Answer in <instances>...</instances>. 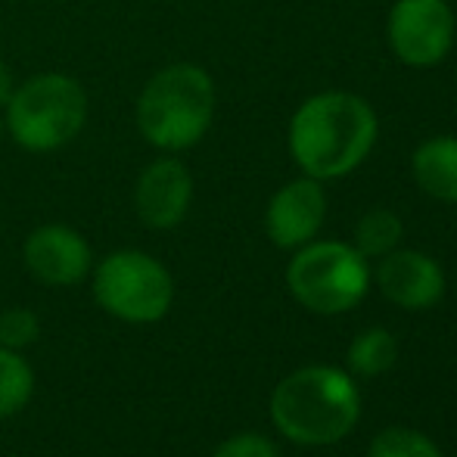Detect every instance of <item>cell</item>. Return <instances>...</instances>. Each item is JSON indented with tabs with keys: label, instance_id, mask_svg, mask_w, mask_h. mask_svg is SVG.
<instances>
[{
	"label": "cell",
	"instance_id": "9a60e30c",
	"mask_svg": "<svg viewBox=\"0 0 457 457\" xmlns=\"http://www.w3.org/2000/svg\"><path fill=\"white\" fill-rule=\"evenodd\" d=\"M402 218L389 209H373L367 212L361 221L355 224V243L352 246L364 255V259H383L402 243Z\"/></svg>",
	"mask_w": 457,
	"mask_h": 457
},
{
	"label": "cell",
	"instance_id": "8fae6325",
	"mask_svg": "<svg viewBox=\"0 0 457 457\" xmlns=\"http://www.w3.org/2000/svg\"><path fill=\"white\" fill-rule=\"evenodd\" d=\"M327 215L324 187L314 178H299L271 196L265 212V230L274 246L299 249L314 240Z\"/></svg>",
	"mask_w": 457,
	"mask_h": 457
},
{
	"label": "cell",
	"instance_id": "6da1fadb",
	"mask_svg": "<svg viewBox=\"0 0 457 457\" xmlns=\"http://www.w3.org/2000/svg\"><path fill=\"white\" fill-rule=\"evenodd\" d=\"M377 115L361 96L327 91L305 100L289 121V153L314 181L345 178L373 150Z\"/></svg>",
	"mask_w": 457,
	"mask_h": 457
},
{
	"label": "cell",
	"instance_id": "7a4b0ae2",
	"mask_svg": "<svg viewBox=\"0 0 457 457\" xmlns=\"http://www.w3.org/2000/svg\"><path fill=\"white\" fill-rule=\"evenodd\" d=\"M361 420V392L345 370L308 364L271 392V423L293 445L324 448L343 442Z\"/></svg>",
	"mask_w": 457,
	"mask_h": 457
},
{
	"label": "cell",
	"instance_id": "30bf717a",
	"mask_svg": "<svg viewBox=\"0 0 457 457\" xmlns=\"http://www.w3.org/2000/svg\"><path fill=\"white\" fill-rule=\"evenodd\" d=\"M193 203V178L184 162L165 156L150 162L134 187V205L146 228L171 230L187 218Z\"/></svg>",
	"mask_w": 457,
	"mask_h": 457
},
{
	"label": "cell",
	"instance_id": "4fadbf2b",
	"mask_svg": "<svg viewBox=\"0 0 457 457\" xmlns=\"http://www.w3.org/2000/svg\"><path fill=\"white\" fill-rule=\"evenodd\" d=\"M349 370L358 377H379V373L392 370L398 361V343L389 330L383 327H370V330L358 333L349 345Z\"/></svg>",
	"mask_w": 457,
	"mask_h": 457
},
{
	"label": "cell",
	"instance_id": "ba28073f",
	"mask_svg": "<svg viewBox=\"0 0 457 457\" xmlns=\"http://www.w3.org/2000/svg\"><path fill=\"white\" fill-rule=\"evenodd\" d=\"M29 274L44 287H75L94 271V253L87 240L69 224H41L22 246Z\"/></svg>",
	"mask_w": 457,
	"mask_h": 457
},
{
	"label": "cell",
	"instance_id": "8992f818",
	"mask_svg": "<svg viewBox=\"0 0 457 457\" xmlns=\"http://www.w3.org/2000/svg\"><path fill=\"white\" fill-rule=\"evenodd\" d=\"M94 299L125 324H156L171 312L175 280L169 268L140 249H119L94 268Z\"/></svg>",
	"mask_w": 457,
	"mask_h": 457
},
{
	"label": "cell",
	"instance_id": "e0dca14e",
	"mask_svg": "<svg viewBox=\"0 0 457 457\" xmlns=\"http://www.w3.org/2000/svg\"><path fill=\"white\" fill-rule=\"evenodd\" d=\"M41 337V320L31 308H6L0 314V349L22 352L37 343Z\"/></svg>",
	"mask_w": 457,
	"mask_h": 457
},
{
	"label": "cell",
	"instance_id": "277c9868",
	"mask_svg": "<svg viewBox=\"0 0 457 457\" xmlns=\"http://www.w3.org/2000/svg\"><path fill=\"white\" fill-rule=\"evenodd\" d=\"M87 119V94L62 72H44L16 87L6 103V128L29 153H54L79 137Z\"/></svg>",
	"mask_w": 457,
	"mask_h": 457
},
{
	"label": "cell",
	"instance_id": "3957f363",
	"mask_svg": "<svg viewBox=\"0 0 457 457\" xmlns=\"http://www.w3.org/2000/svg\"><path fill=\"white\" fill-rule=\"evenodd\" d=\"M215 115V85L193 62L156 72L137 100V128L146 144L165 153H181L205 137Z\"/></svg>",
	"mask_w": 457,
	"mask_h": 457
},
{
	"label": "cell",
	"instance_id": "2e32d148",
	"mask_svg": "<svg viewBox=\"0 0 457 457\" xmlns=\"http://www.w3.org/2000/svg\"><path fill=\"white\" fill-rule=\"evenodd\" d=\"M367 457H442V452L427 433H420V429L389 427L373 436Z\"/></svg>",
	"mask_w": 457,
	"mask_h": 457
},
{
	"label": "cell",
	"instance_id": "5bb4252c",
	"mask_svg": "<svg viewBox=\"0 0 457 457\" xmlns=\"http://www.w3.org/2000/svg\"><path fill=\"white\" fill-rule=\"evenodd\" d=\"M35 395V370L22 352L0 349V417H16Z\"/></svg>",
	"mask_w": 457,
	"mask_h": 457
},
{
	"label": "cell",
	"instance_id": "d6986e66",
	"mask_svg": "<svg viewBox=\"0 0 457 457\" xmlns=\"http://www.w3.org/2000/svg\"><path fill=\"white\" fill-rule=\"evenodd\" d=\"M12 91H16V87H12V75H10V69H6L4 62H0V106H6V103H10Z\"/></svg>",
	"mask_w": 457,
	"mask_h": 457
},
{
	"label": "cell",
	"instance_id": "52a82bcc",
	"mask_svg": "<svg viewBox=\"0 0 457 457\" xmlns=\"http://www.w3.org/2000/svg\"><path fill=\"white\" fill-rule=\"evenodd\" d=\"M389 44L408 66L427 69L454 44V12L445 0H398L389 12Z\"/></svg>",
	"mask_w": 457,
	"mask_h": 457
},
{
	"label": "cell",
	"instance_id": "ffe728a7",
	"mask_svg": "<svg viewBox=\"0 0 457 457\" xmlns=\"http://www.w3.org/2000/svg\"><path fill=\"white\" fill-rule=\"evenodd\" d=\"M0 137H4V121H0Z\"/></svg>",
	"mask_w": 457,
	"mask_h": 457
},
{
	"label": "cell",
	"instance_id": "ac0fdd59",
	"mask_svg": "<svg viewBox=\"0 0 457 457\" xmlns=\"http://www.w3.org/2000/svg\"><path fill=\"white\" fill-rule=\"evenodd\" d=\"M212 457H280V454H277L274 442L265 439L262 433H240L224 439Z\"/></svg>",
	"mask_w": 457,
	"mask_h": 457
},
{
	"label": "cell",
	"instance_id": "5b68a950",
	"mask_svg": "<svg viewBox=\"0 0 457 457\" xmlns=\"http://www.w3.org/2000/svg\"><path fill=\"white\" fill-rule=\"evenodd\" d=\"M287 287L314 314H343L361 305L370 289L367 259L349 243H305L287 268Z\"/></svg>",
	"mask_w": 457,
	"mask_h": 457
},
{
	"label": "cell",
	"instance_id": "9c48e42d",
	"mask_svg": "<svg viewBox=\"0 0 457 457\" xmlns=\"http://www.w3.org/2000/svg\"><path fill=\"white\" fill-rule=\"evenodd\" d=\"M379 293L404 312H427L445 295V271L436 259L417 249H392L377 265Z\"/></svg>",
	"mask_w": 457,
	"mask_h": 457
},
{
	"label": "cell",
	"instance_id": "7c38bea8",
	"mask_svg": "<svg viewBox=\"0 0 457 457\" xmlns=\"http://www.w3.org/2000/svg\"><path fill=\"white\" fill-rule=\"evenodd\" d=\"M414 181L439 203H457V137L427 140L414 153Z\"/></svg>",
	"mask_w": 457,
	"mask_h": 457
}]
</instances>
